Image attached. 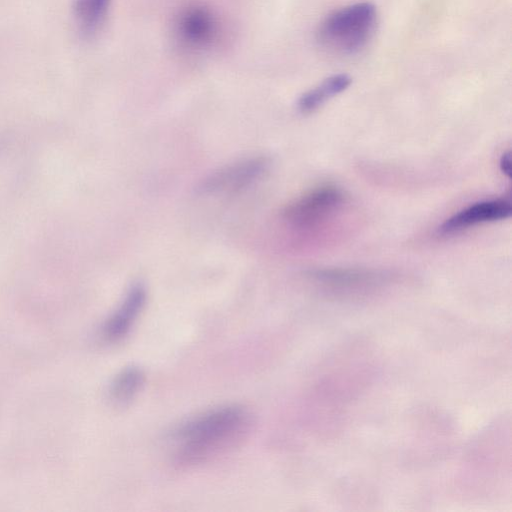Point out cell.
Segmentation results:
<instances>
[{"instance_id": "6da1fadb", "label": "cell", "mask_w": 512, "mask_h": 512, "mask_svg": "<svg viewBox=\"0 0 512 512\" xmlns=\"http://www.w3.org/2000/svg\"><path fill=\"white\" fill-rule=\"evenodd\" d=\"M255 421L239 404L210 409L177 425L170 433L174 459L180 466H195L219 457L246 440Z\"/></svg>"}, {"instance_id": "7a4b0ae2", "label": "cell", "mask_w": 512, "mask_h": 512, "mask_svg": "<svg viewBox=\"0 0 512 512\" xmlns=\"http://www.w3.org/2000/svg\"><path fill=\"white\" fill-rule=\"evenodd\" d=\"M376 24L375 6L369 2L355 3L329 14L318 27L317 41L330 53L356 54L372 38Z\"/></svg>"}, {"instance_id": "3957f363", "label": "cell", "mask_w": 512, "mask_h": 512, "mask_svg": "<svg viewBox=\"0 0 512 512\" xmlns=\"http://www.w3.org/2000/svg\"><path fill=\"white\" fill-rule=\"evenodd\" d=\"M174 34L187 50L202 52L210 49L219 35L217 16L203 4H188L175 17Z\"/></svg>"}, {"instance_id": "277c9868", "label": "cell", "mask_w": 512, "mask_h": 512, "mask_svg": "<svg viewBox=\"0 0 512 512\" xmlns=\"http://www.w3.org/2000/svg\"><path fill=\"white\" fill-rule=\"evenodd\" d=\"M344 204L342 191L333 186H321L289 204L283 217L291 226L309 229L332 217Z\"/></svg>"}, {"instance_id": "5b68a950", "label": "cell", "mask_w": 512, "mask_h": 512, "mask_svg": "<svg viewBox=\"0 0 512 512\" xmlns=\"http://www.w3.org/2000/svg\"><path fill=\"white\" fill-rule=\"evenodd\" d=\"M268 166L269 160L264 156L237 161L209 174L199 183L197 191L205 195L240 191L259 179Z\"/></svg>"}, {"instance_id": "8992f818", "label": "cell", "mask_w": 512, "mask_h": 512, "mask_svg": "<svg viewBox=\"0 0 512 512\" xmlns=\"http://www.w3.org/2000/svg\"><path fill=\"white\" fill-rule=\"evenodd\" d=\"M311 276L324 289L342 295L366 292L385 282L382 274L364 269H322Z\"/></svg>"}, {"instance_id": "52a82bcc", "label": "cell", "mask_w": 512, "mask_h": 512, "mask_svg": "<svg viewBox=\"0 0 512 512\" xmlns=\"http://www.w3.org/2000/svg\"><path fill=\"white\" fill-rule=\"evenodd\" d=\"M145 287L138 283L126 293L117 309L104 321L100 337L107 343H115L128 335L146 303Z\"/></svg>"}, {"instance_id": "ba28073f", "label": "cell", "mask_w": 512, "mask_h": 512, "mask_svg": "<svg viewBox=\"0 0 512 512\" xmlns=\"http://www.w3.org/2000/svg\"><path fill=\"white\" fill-rule=\"evenodd\" d=\"M511 213V202L506 199L477 202L446 219L439 227V232L452 234L477 224L509 218Z\"/></svg>"}, {"instance_id": "9c48e42d", "label": "cell", "mask_w": 512, "mask_h": 512, "mask_svg": "<svg viewBox=\"0 0 512 512\" xmlns=\"http://www.w3.org/2000/svg\"><path fill=\"white\" fill-rule=\"evenodd\" d=\"M111 0H75L73 15L80 36L93 38L103 26Z\"/></svg>"}, {"instance_id": "30bf717a", "label": "cell", "mask_w": 512, "mask_h": 512, "mask_svg": "<svg viewBox=\"0 0 512 512\" xmlns=\"http://www.w3.org/2000/svg\"><path fill=\"white\" fill-rule=\"evenodd\" d=\"M351 84L347 74H336L326 78L318 86L305 92L298 100L300 112L307 114L317 110L327 100L345 91Z\"/></svg>"}, {"instance_id": "8fae6325", "label": "cell", "mask_w": 512, "mask_h": 512, "mask_svg": "<svg viewBox=\"0 0 512 512\" xmlns=\"http://www.w3.org/2000/svg\"><path fill=\"white\" fill-rule=\"evenodd\" d=\"M145 383L144 371L136 366L122 369L111 381L109 398L118 406L129 404Z\"/></svg>"}, {"instance_id": "7c38bea8", "label": "cell", "mask_w": 512, "mask_h": 512, "mask_svg": "<svg viewBox=\"0 0 512 512\" xmlns=\"http://www.w3.org/2000/svg\"><path fill=\"white\" fill-rule=\"evenodd\" d=\"M500 170L501 172L507 176L508 178L511 177L512 174V165H511V155L510 152H506L501 156L500 162H499Z\"/></svg>"}]
</instances>
